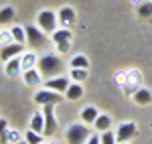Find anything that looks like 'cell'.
I'll return each instance as SVG.
<instances>
[{
    "label": "cell",
    "instance_id": "6da1fadb",
    "mask_svg": "<svg viewBox=\"0 0 152 144\" xmlns=\"http://www.w3.org/2000/svg\"><path fill=\"white\" fill-rule=\"evenodd\" d=\"M37 69L41 71L43 79H51V77L63 75V61H61V57L55 55V53H45L43 57H39Z\"/></svg>",
    "mask_w": 152,
    "mask_h": 144
},
{
    "label": "cell",
    "instance_id": "7a4b0ae2",
    "mask_svg": "<svg viewBox=\"0 0 152 144\" xmlns=\"http://www.w3.org/2000/svg\"><path fill=\"white\" fill-rule=\"evenodd\" d=\"M37 26L43 31V33H47V35H51V33H55L59 29V16L55 10H49V8H45V10H41L39 14H37Z\"/></svg>",
    "mask_w": 152,
    "mask_h": 144
},
{
    "label": "cell",
    "instance_id": "3957f363",
    "mask_svg": "<svg viewBox=\"0 0 152 144\" xmlns=\"http://www.w3.org/2000/svg\"><path fill=\"white\" fill-rule=\"evenodd\" d=\"M122 91L126 94V96H132L138 87H142V73L140 69H136V67H132L128 71H124V79H122Z\"/></svg>",
    "mask_w": 152,
    "mask_h": 144
},
{
    "label": "cell",
    "instance_id": "277c9868",
    "mask_svg": "<svg viewBox=\"0 0 152 144\" xmlns=\"http://www.w3.org/2000/svg\"><path fill=\"white\" fill-rule=\"evenodd\" d=\"M89 128H87V124H71L69 128H67V132H65V140L67 144H85V140L89 138Z\"/></svg>",
    "mask_w": 152,
    "mask_h": 144
},
{
    "label": "cell",
    "instance_id": "5b68a950",
    "mask_svg": "<svg viewBox=\"0 0 152 144\" xmlns=\"http://www.w3.org/2000/svg\"><path fill=\"white\" fill-rule=\"evenodd\" d=\"M26 43L31 49H47L49 37L37 24H31V26H26Z\"/></svg>",
    "mask_w": 152,
    "mask_h": 144
},
{
    "label": "cell",
    "instance_id": "8992f818",
    "mask_svg": "<svg viewBox=\"0 0 152 144\" xmlns=\"http://www.w3.org/2000/svg\"><path fill=\"white\" fill-rule=\"evenodd\" d=\"M71 39H73V33H71L69 29H65V26H59L55 33H51V41H53V45L57 47V51L61 55H65L69 51Z\"/></svg>",
    "mask_w": 152,
    "mask_h": 144
},
{
    "label": "cell",
    "instance_id": "52a82bcc",
    "mask_svg": "<svg viewBox=\"0 0 152 144\" xmlns=\"http://www.w3.org/2000/svg\"><path fill=\"white\" fill-rule=\"evenodd\" d=\"M35 104L37 106H45V104H53V106H57L63 102V94H57V91H53V89H47V87H43V89H39L35 94Z\"/></svg>",
    "mask_w": 152,
    "mask_h": 144
},
{
    "label": "cell",
    "instance_id": "ba28073f",
    "mask_svg": "<svg viewBox=\"0 0 152 144\" xmlns=\"http://www.w3.org/2000/svg\"><path fill=\"white\" fill-rule=\"evenodd\" d=\"M136 134H138V126L134 122H122L116 130V138L118 142H130Z\"/></svg>",
    "mask_w": 152,
    "mask_h": 144
},
{
    "label": "cell",
    "instance_id": "9c48e42d",
    "mask_svg": "<svg viewBox=\"0 0 152 144\" xmlns=\"http://www.w3.org/2000/svg\"><path fill=\"white\" fill-rule=\"evenodd\" d=\"M41 108H43V114H45V132H43V136H53L57 132V120H55V114H53L55 106L53 104H45Z\"/></svg>",
    "mask_w": 152,
    "mask_h": 144
},
{
    "label": "cell",
    "instance_id": "30bf717a",
    "mask_svg": "<svg viewBox=\"0 0 152 144\" xmlns=\"http://www.w3.org/2000/svg\"><path fill=\"white\" fill-rule=\"evenodd\" d=\"M57 16H59V26H65V29H69L77 23V12L73 6H61L57 10Z\"/></svg>",
    "mask_w": 152,
    "mask_h": 144
},
{
    "label": "cell",
    "instance_id": "8fae6325",
    "mask_svg": "<svg viewBox=\"0 0 152 144\" xmlns=\"http://www.w3.org/2000/svg\"><path fill=\"white\" fill-rule=\"evenodd\" d=\"M23 53H24V45L12 41V43H6V45H2V47H0V59L6 63V61L12 59V57H20Z\"/></svg>",
    "mask_w": 152,
    "mask_h": 144
},
{
    "label": "cell",
    "instance_id": "7c38bea8",
    "mask_svg": "<svg viewBox=\"0 0 152 144\" xmlns=\"http://www.w3.org/2000/svg\"><path fill=\"white\" fill-rule=\"evenodd\" d=\"M69 85H71V79L65 77V75H57V77L45 79V87H47V89H53V91H57V94H63V96H65V91H67Z\"/></svg>",
    "mask_w": 152,
    "mask_h": 144
},
{
    "label": "cell",
    "instance_id": "4fadbf2b",
    "mask_svg": "<svg viewBox=\"0 0 152 144\" xmlns=\"http://www.w3.org/2000/svg\"><path fill=\"white\" fill-rule=\"evenodd\" d=\"M23 81L26 87H39V85L43 83V75H41V71L37 67H33V69L23 71Z\"/></svg>",
    "mask_w": 152,
    "mask_h": 144
},
{
    "label": "cell",
    "instance_id": "5bb4252c",
    "mask_svg": "<svg viewBox=\"0 0 152 144\" xmlns=\"http://www.w3.org/2000/svg\"><path fill=\"white\" fill-rule=\"evenodd\" d=\"M132 99L136 106H150L152 104V91L148 87H138L134 94H132Z\"/></svg>",
    "mask_w": 152,
    "mask_h": 144
},
{
    "label": "cell",
    "instance_id": "9a60e30c",
    "mask_svg": "<svg viewBox=\"0 0 152 144\" xmlns=\"http://www.w3.org/2000/svg\"><path fill=\"white\" fill-rule=\"evenodd\" d=\"M4 73L8 75V77H16V75H20L23 73V67H20V57H12L4 63Z\"/></svg>",
    "mask_w": 152,
    "mask_h": 144
},
{
    "label": "cell",
    "instance_id": "2e32d148",
    "mask_svg": "<svg viewBox=\"0 0 152 144\" xmlns=\"http://www.w3.org/2000/svg\"><path fill=\"white\" fill-rule=\"evenodd\" d=\"M81 97H83V85L77 83V81H71V85L67 87V91H65V99L67 102H77Z\"/></svg>",
    "mask_w": 152,
    "mask_h": 144
},
{
    "label": "cell",
    "instance_id": "e0dca14e",
    "mask_svg": "<svg viewBox=\"0 0 152 144\" xmlns=\"http://www.w3.org/2000/svg\"><path fill=\"white\" fill-rule=\"evenodd\" d=\"M37 63H39V57H37L35 51H24L23 55H20V67H23V71L37 67Z\"/></svg>",
    "mask_w": 152,
    "mask_h": 144
},
{
    "label": "cell",
    "instance_id": "ac0fdd59",
    "mask_svg": "<svg viewBox=\"0 0 152 144\" xmlns=\"http://www.w3.org/2000/svg\"><path fill=\"white\" fill-rule=\"evenodd\" d=\"M28 128H31V130H35V132H39V134L45 132V114H43V112H35V114H33V118H31Z\"/></svg>",
    "mask_w": 152,
    "mask_h": 144
},
{
    "label": "cell",
    "instance_id": "d6986e66",
    "mask_svg": "<svg viewBox=\"0 0 152 144\" xmlns=\"http://www.w3.org/2000/svg\"><path fill=\"white\" fill-rule=\"evenodd\" d=\"M81 122L83 124H87V126H94V122H95V118L99 116V112H97V108L95 106H87V108H83L81 110Z\"/></svg>",
    "mask_w": 152,
    "mask_h": 144
},
{
    "label": "cell",
    "instance_id": "ffe728a7",
    "mask_svg": "<svg viewBox=\"0 0 152 144\" xmlns=\"http://www.w3.org/2000/svg\"><path fill=\"white\" fill-rule=\"evenodd\" d=\"M94 128L97 132H105V130H110L112 128V116L110 114H99L94 122Z\"/></svg>",
    "mask_w": 152,
    "mask_h": 144
},
{
    "label": "cell",
    "instance_id": "44dd1931",
    "mask_svg": "<svg viewBox=\"0 0 152 144\" xmlns=\"http://www.w3.org/2000/svg\"><path fill=\"white\" fill-rule=\"evenodd\" d=\"M87 77H89V71H87V69H79V67H71L69 69V79L71 81L83 83V81H87Z\"/></svg>",
    "mask_w": 152,
    "mask_h": 144
},
{
    "label": "cell",
    "instance_id": "7402d4cb",
    "mask_svg": "<svg viewBox=\"0 0 152 144\" xmlns=\"http://www.w3.org/2000/svg\"><path fill=\"white\" fill-rule=\"evenodd\" d=\"M10 33H12V41H14V43H20V45L26 43V29H24V26L14 24L10 29Z\"/></svg>",
    "mask_w": 152,
    "mask_h": 144
},
{
    "label": "cell",
    "instance_id": "603a6c76",
    "mask_svg": "<svg viewBox=\"0 0 152 144\" xmlns=\"http://www.w3.org/2000/svg\"><path fill=\"white\" fill-rule=\"evenodd\" d=\"M138 16L152 20V0H144L142 4H138Z\"/></svg>",
    "mask_w": 152,
    "mask_h": 144
},
{
    "label": "cell",
    "instance_id": "cb8c5ba5",
    "mask_svg": "<svg viewBox=\"0 0 152 144\" xmlns=\"http://www.w3.org/2000/svg\"><path fill=\"white\" fill-rule=\"evenodd\" d=\"M14 16H16V10H14L12 6H2V8H0V24L10 23Z\"/></svg>",
    "mask_w": 152,
    "mask_h": 144
},
{
    "label": "cell",
    "instance_id": "d4e9b609",
    "mask_svg": "<svg viewBox=\"0 0 152 144\" xmlns=\"http://www.w3.org/2000/svg\"><path fill=\"white\" fill-rule=\"evenodd\" d=\"M69 67H79V69H89V59L85 55H75L71 57L69 61Z\"/></svg>",
    "mask_w": 152,
    "mask_h": 144
},
{
    "label": "cell",
    "instance_id": "484cf974",
    "mask_svg": "<svg viewBox=\"0 0 152 144\" xmlns=\"http://www.w3.org/2000/svg\"><path fill=\"white\" fill-rule=\"evenodd\" d=\"M4 142L6 144H16V142H20L23 138H20V132L18 130H14V128H6V132H4Z\"/></svg>",
    "mask_w": 152,
    "mask_h": 144
},
{
    "label": "cell",
    "instance_id": "4316f807",
    "mask_svg": "<svg viewBox=\"0 0 152 144\" xmlns=\"http://www.w3.org/2000/svg\"><path fill=\"white\" fill-rule=\"evenodd\" d=\"M24 140L28 144H41L43 142V134H39V132H35V130L28 128V130L24 132Z\"/></svg>",
    "mask_w": 152,
    "mask_h": 144
},
{
    "label": "cell",
    "instance_id": "83f0119b",
    "mask_svg": "<svg viewBox=\"0 0 152 144\" xmlns=\"http://www.w3.org/2000/svg\"><path fill=\"white\" fill-rule=\"evenodd\" d=\"M102 136V144H118V138H116V132L110 128V130H105V132L99 134Z\"/></svg>",
    "mask_w": 152,
    "mask_h": 144
},
{
    "label": "cell",
    "instance_id": "f1b7e54d",
    "mask_svg": "<svg viewBox=\"0 0 152 144\" xmlns=\"http://www.w3.org/2000/svg\"><path fill=\"white\" fill-rule=\"evenodd\" d=\"M6 43H12L10 29H8V31H0V47H2V45H6Z\"/></svg>",
    "mask_w": 152,
    "mask_h": 144
},
{
    "label": "cell",
    "instance_id": "f546056e",
    "mask_svg": "<svg viewBox=\"0 0 152 144\" xmlns=\"http://www.w3.org/2000/svg\"><path fill=\"white\" fill-rule=\"evenodd\" d=\"M85 144H102V136L97 132H94V134H89V138L85 140Z\"/></svg>",
    "mask_w": 152,
    "mask_h": 144
},
{
    "label": "cell",
    "instance_id": "4dcf8cb0",
    "mask_svg": "<svg viewBox=\"0 0 152 144\" xmlns=\"http://www.w3.org/2000/svg\"><path fill=\"white\" fill-rule=\"evenodd\" d=\"M6 128H8V122L4 120V118H0V138L4 136V132H6Z\"/></svg>",
    "mask_w": 152,
    "mask_h": 144
},
{
    "label": "cell",
    "instance_id": "1f68e13d",
    "mask_svg": "<svg viewBox=\"0 0 152 144\" xmlns=\"http://www.w3.org/2000/svg\"><path fill=\"white\" fill-rule=\"evenodd\" d=\"M132 2H134V4H136V6H138V4H142V2H144V0H132Z\"/></svg>",
    "mask_w": 152,
    "mask_h": 144
},
{
    "label": "cell",
    "instance_id": "d6a6232c",
    "mask_svg": "<svg viewBox=\"0 0 152 144\" xmlns=\"http://www.w3.org/2000/svg\"><path fill=\"white\" fill-rule=\"evenodd\" d=\"M16 144H28V142H26V140H24V138H23V140H20V142H16Z\"/></svg>",
    "mask_w": 152,
    "mask_h": 144
},
{
    "label": "cell",
    "instance_id": "836d02e7",
    "mask_svg": "<svg viewBox=\"0 0 152 144\" xmlns=\"http://www.w3.org/2000/svg\"><path fill=\"white\" fill-rule=\"evenodd\" d=\"M118 144H130V142H118Z\"/></svg>",
    "mask_w": 152,
    "mask_h": 144
},
{
    "label": "cell",
    "instance_id": "e575fe53",
    "mask_svg": "<svg viewBox=\"0 0 152 144\" xmlns=\"http://www.w3.org/2000/svg\"><path fill=\"white\" fill-rule=\"evenodd\" d=\"M49 144H57V142H49Z\"/></svg>",
    "mask_w": 152,
    "mask_h": 144
},
{
    "label": "cell",
    "instance_id": "d590c367",
    "mask_svg": "<svg viewBox=\"0 0 152 144\" xmlns=\"http://www.w3.org/2000/svg\"><path fill=\"white\" fill-rule=\"evenodd\" d=\"M41 144H49V142H41Z\"/></svg>",
    "mask_w": 152,
    "mask_h": 144
}]
</instances>
